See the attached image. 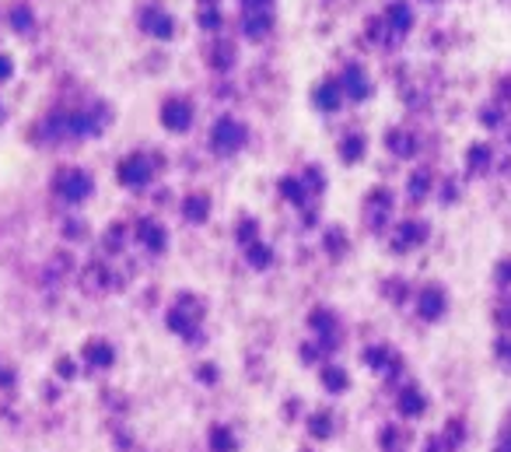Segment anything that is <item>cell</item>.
Returning <instances> with one entry per match:
<instances>
[{"mask_svg": "<svg viewBox=\"0 0 511 452\" xmlns=\"http://www.w3.org/2000/svg\"><path fill=\"white\" fill-rule=\"evenodd\" d=\"M214 442H217V445H214V449H224V452H228V449H231V445H228V435H224V431H217V435H214Z\"/></svg>", "mask_w": 511, "mask_h": 452, "instance_id": "obj_2", "label": "cell"}, {"mask_svg": "<svg viewBox=\"0 0 511 452\" xmlns=\"http://www.w3.org/2000/svg\"><path fill=\"white\" fill-rule=\"evenodd\" d=\"M420 407H424V403H420L417 396H406V400H403V410H420Z\"/></svg>", "mask_w": 511, "mask_h": 452, "instance_id": "obj_1", "label": "cell"}]
</instances>
